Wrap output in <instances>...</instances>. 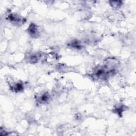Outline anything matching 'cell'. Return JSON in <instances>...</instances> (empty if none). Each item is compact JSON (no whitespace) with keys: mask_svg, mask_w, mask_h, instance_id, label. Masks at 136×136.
Instances as JSON below:
<instances>
[{"mask_svg":"<svg viewBox=\"0 0 136 136\" xmlns=\"http://www.w3.org/2000/svg\"><path fill=\"white\" fill-rule=\"evenodd\" d=\"M28 30L30 36L33 37H35L37 36H38L39 33V31L37 26L33 23H32L29 26Z\"/></svg>","mask_w":136,"mask_h":136,"instance_id":"1","label":"cell"},{"mask_svg":"<svg viewBox=\"0 0 136 136\" xmlns=\"http://www.w3.org/2000/svg\"><path fill=\"white\" fill-rule=\"evenodd\" d=\"M8 19L11 22H12L16 24H21L22 25L25 22L23 21V19H22L18 15L14 14H10L8 16Z\"/></svg>","mask_w":136,"mask_h":136,"instance_id":"2","label":"cell"},{"mask_svg":"<svg viewBox=\"0 0 136 136\" xmlns=\"http://www.w3.org/2000/svg\"><path fill=\"white\" fill-rule=\"evenodd\" d=\"M49 98V96L47 94H44L40 97V100L41 102H42V103H45V102L48 101Z\"/></svg>","mask_w":136,"mask_h":136,"instance_id":"3","label":"cell"},{"mask_svg":"<svg viewBox=\"0 0 136 136\" xmlns=\"http://www.w3.org/2000/svg\"><path fill=\"white\" fill-rule=\"evenodd\" d=\"M110 4L114 8H119L122 5L121 1H111Z\"/></svg>","mask_w":136,"mask_h":136,"instance_id":"4","label":"cell"}]
</instances>
